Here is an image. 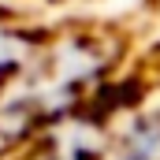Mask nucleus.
Instances as JSON below:
<instances>
[{
    "instance_id": "1",
    "label": "nucleus",
    "mask_w": 160,
    "mask_h": 160,
    "mask_svg": "<svg viewBox=\"0 0 160 160\" xmlns=\"http://www.w3.org/2000/svg\"><path fill=\"white\" fill-rule=\"evenodd\" d=\"M41 38L45 34L22 26L8 8H0V89L8 82H15L34 63V56H38V48H41Z\"/></svg>"
}]
</instances>
